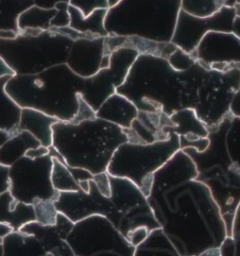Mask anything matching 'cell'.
<instances>
[{"label": "cell", "instance_id": "c3c4849f", "mask_svg": "<svg viewBox=\"0 0 240 256\" xmlns=\"http://www.w3.org/2000/svg\"><path fill=\"white\" fill-rule=\"evenodd\" d=\"M234 33H236L240 38V17H236L234 24Z\"/></svg>", "mask_w": 240, "mask_h": 256}, {"label": "cell", "instance_id": "ee69618b", "mask_svg": "<svg viewBox=\"0 0 240 256\" xmlns=\"http://www.w3.org/2000/svg\"><path fill=\"white\" fill-rule=\"evenodd\" d=\"M15 76L14 70L10 68L8 66L7 63L0 58V78L5 77V76Z\"/></svg>", "mask_w": 240, "mask_h": 256}, {"label": "cell", "instance_id": "f5cc1de1", "mask_svg": "<svg viewBox=\"0 0 240 256\" xmlns=\"http://www.w3.org/2000/svg\"><path fill=\"white\" fill-rule=\"evenodd\" d=\"M0 256H4V243L0 244Z\"/></svg>", "mask_w": 240, "mask_h": 256}, {"label": "cell", "instance_id": "f1b7e54d", "mask_svg": "<svg viewBox=\"0 0 240 256\" xmlns=\"http://www.w3.org/2000/svg\"><path fill=\"white\" fill-rule=\"evenodd\" d=\"M58 14V10L56 8H42L34 5L19 16V30H50L52 21Z\"/></svg>", "mask_w": 240, "mask_h": 256}, {"label": "cell", "instance_id": "f907efd6", "mask_svg": "<svg viewBox=\"0 0 240 256\" xmlns=\"http://www.w3.org/2000/svg\"><path fill=\"white\" fill-rule=\"evenodd\" d=\"M120 0H108V4H109V8L114 6L116 4H118Z\"/></svg>", "mask_w": 240, "mask_h": 256}, {"label": "cell", "instance_id": "d590c367", "mask_svg": "<svg viewBox=\"0 0 240 256\" xmlns=\"http://www.w3.org/2000/svg\"><path fill=\"white\" fill-rule=\"evenodd\" d=\"M70 5L80 10L84 16H88L97 8H109L108 0H70Z\"/></svg>", "mask_w": 240, "mask_h": 256}, {"label": "cell", "instance_id": "7c38bea8", "mask_svg": "<svg viewBox=\"0 0 240 256\" xmlns=\"http://www.w3.org/2000/svg\"><path fill=\"white\" fill-rule=\"evenodd\" d=\"M140 54L132 48H120L111 54L110 65L95 76L84 78L81 95L96 112L124 83L130 68Z\"/></svg>", "mask_w": 240, "mask_h": 256}, {"label": "cell", "instance_id": "484cf974", "mask_svg": "<svg viewBox=\"0 0 240 256\" xmlns=\"http://www.w3.org/2000/svg\"><path fill=\"white\" fill-rule=\"evenodd\" d=\"M134 256H182L160 227L150 232L148 238L138 245Z\"/></svg>", "mask_w": 240, "mask_h": 256}, {"label": "cell", "instance_id": "1f68e13d", "mask_svg": "<svg viewBox=\"0 0 240 256\" xmlns=\"http://www.w3.org/2000/svg\"><path fill=\"white\" fill-rule=\"evenodd\" d=\"M225 143L232 164L240 170V118L231 114L226 130Z\"/></svg>", "mask_w": 240, "mask_h": 256}, {"label": "cell", "instance_id": "74e56055", "mask_svg": "<svg viewBox=\"0 0 240 256\" xmlns=\"http://www.w3.org/2000/svg\"><path fill=\"white\" fill-rule=\"evenodd\" d=\"M93 180L96 183L98 190L102 192V196L110 197L111 196V182H110V174L104 172V173L98 174H94Z\"/></svg>", "mask_w": 240, "mask_h": 256}, {"label": "cell", "instance_id": "f6af8a7d", "mask_svg": "<svg viewBox=\"0 0 240 256\" xmlns=\"http://www.w3.org/2000/svg\"><path fill=\"white\" fill-rule=\"evenodd\" d=\"M14 232V228L10 224L5 222H0V238L4 240L5 238H7L8 236H10Z\"/></svg>", "mask_w": 240, "mask_h": 256}, {"label": "cell", "instance_id": "7bdbcfd3", "mask_svg": "<svg viewBox=\"0 0 240 256\" xmlns=\"http://www.w3.org/2000/svg\"><path fill=\"white\" fill-rule=\"evenodd\" d=\"M230 112L232 116L240 118V88L236 92V94L232 97L230 106Z\"/></svg>", "mask_w": 240, "mask_h": 256}, {"label": "cell", "instance_id": "277c9868", "mask_svg": "<svg viewBox=\"0 0 240 256\" xmlns=\"http://www.w3.org/2000/svg\"><path fill=\"white\" fill-rule=\"evenodd\" d=\"M52 130V146L68 164L92 174L107 172L114 152L128 142L123 128L98 118L79 123L58 121Z\"/></svg>", "mask_w": 240, "mask_h": 256}, {"label": "cell", "instance_id": "8fae6325", "mask_svg": "<svg viewBox=\"0 0 240 256\" xmlns=\"http://www.w3.org/2000/svg\"><path fill=\"white\" fill-rule=\"evenodd\" d=\"M52 157L49 153L42 158H20L10 167L8 192L16 200L34 204L40 201H56L60 192L51 180Z\"/></svg>", "mask_w": 240, "mask_h": 256}, {"label": "cell", "instance_id": "db71d44e", "mask_svg": "<svg viewBox=\"0 0 240 256\" xmlns=\"http://www.w3.org/2000/svg\"><path fill=\"white\" fill-rule=\"evenodd\" d=\"M47 256H51V254H47Z\"/></svg>", "mask_w": 240, "mask_h": 256}, {"label": "cell", "instance_id": "3957f363", "mask_svg": "<svg viewBox=\"0 0 240 256\" xmlns=\"http://www.w3.org/2000/svg\"><path fill=\"white\" fill-rule=\"evenodd\" d=\"M84 82V78L67 64H60L37 74H15L5 90L21 108L35 109L58 120L72 122L79 109Z\"/></svg>", "mask_w": 240, "mask_h": 256}, {"label": "cell", "instance_id": "d6a6232c", "mask_svg": "<svg viewBox=\"0 0 240 256\" xmlns=\"http://www.w3.org/2000/svg\"><path fill=\"white\" fill-rule=\"evenodd\" d=\"M220 256H240V204L232 220L231 234L220 247Z\"/></svg>", "mask_w": 240, "mask_h": 256}, {"label": "cell", "instance_id": "8d00e7d4", "mask_svg": "<svg viewBox=\"0 0 240 256\" xmlns=\"http://www.w3.org/2000/svg\"><path fill=\"white\" fill-rule=\"evenodd\" d=\"M96 118V112L92 109V107L84 100L81 95L80 98V104H79V109L78 112L76 114L74 120L72 121V123H79L82 121L88 120H93Z\"/></svg>", "mask_w": 240, "mask_h": 256}, {"label": "cell", "instance_id": "60d3db41", "mask_svg": "<svg viewBox=\"0 0 240 256\" xmlns=\"http://www.w3.org/2000/svg\"><path fill=\"white\" fill-rule=\"evenodd\" d=\"M49 153H50V148H47V146H44L42 144L36 148L30 150L26 152V156L30 158H42V157L47 156Z\"/></svg>", "mask_w": 240, "mask_h": 256}, {"label": "cell", "instance_id": "816d5d0a", "mask_svg": "<svg viewBox=\"0 0 240 256\" xmlns=\"http://www.w3.org/2000/svg\"><path fill=\"white\" fill-rule=\"evenodd\" d=\"M234 8H236V17H240V4H236V6H234Z\"/></svg>", "mask_w": 240, "mask_h": 256}, {"label": "cell", "instance_id": "7dc6e473", "mask_svg": "<svg viewBox=\"0 0 240 256\" xmlns=\"http://www.w3.org/2000/svg\"><path fill=\"white\" fill-rule=\"evenodd\" d=\"M10 136H12V134H10V132H4V130H0V146L7 141Z\"/></svg>", "mask_w": 240, "mask_h": 256}, {"label": "cell", "instance_id": "cb8c5ba5", "mask_svg": "<svg viewBox=\"0 0 240 256\" xmlns=\"http://www.w3.org/2000/svg\"><path fill=\"white\" fill-rule=\"evenodd\" d=\"M40 146H42V143L30 132L18 130L0 146V164L10 167L17 160L24 157L30 150Z\"/></svg>", "mask_w": 240, "mask_h": 256}, {"label": "cell", "instance_id": "4316f807", "mask_svg": "<svg viewBox=\"0 0 240 256\" xmlns=\"http://www.w3.org/2000/svg\"><path fill=\"white\" fill-rule=\"evenodd\" d=\"M4 256H47V252L34 236L14 232L4 238Z\"/></svg>", "mask_w": 240, "mask_h": 256}, {"label": "cell", "instance_id": "f546056e", "mask_svg": "<svg viewBox=\"0 0 240 256\" xmlns=\"http://www.w3.org/2000/svg\"><path fill=\"white\" fill-rule=\"evenodd\" d=\"M32 6L33 0H0V31H10L18 35L19 16Z\"/></svg>", "mask_w": 240, "mask_h": 256}, {"label": "cell", "instance_id": "5b68a950", "mask_svg": "<svg viewBox=\"0 0 240 256\" xmlns=\"http://www.w3.org/2000/svg\"><path fill=\"white\" fill-rule=\"evenodd\" d=\"M185 74L174 70L164 58L140 54L116 93L128 98L139 111L167 116L184 109Z\"/></svg>", "mask_w": 240, "mask_h": 256}, {"label": "cell", "instance_id": "6da1fadb", "mask_svg": "<svg viewBox=\"0 0 240 256\" xmlns=\"http://www.w3.org/2000/svg\"><path fill=\"white\" fill-rule=\"evenodd\" d=\"M196 176L192 158L180 150L154 174L146 197L158 226L182 256L220 248L228 236L218 204Z\"/></svg>", "mask_w": 240, "mask_h": 256}, {"label": "cell", "instance_id": "ab89813d", "mask_svg": "<svg viewBox=\"0 0 240 256\" xmlns=\"http://www.w3.org/2000/svg\"><path fill=\"white\" fill-rule=\"evenodd\" d=\"M10 188V167L0 164V194Z\"/></svg>", "mask_w": 240, "mask_h": 256}, {"label": "cell", "instance_id": "30bf717a", "mask_svg": "<svg viewBox=\"0 0 240 256\" xmlns=\"http://www.w3.org/2000/svg\"><path fill=\"white\" fill-rule=\"evenodd\" d=\"M66 240L75 256H134V246L108 218L100 215L75 222Z\"/></svg>", "mask_w": 240, "mask_h": 256}, {"label": "cell", "instance_id": "44dd1931", "mask_svg": "<svg viewBox=\"0 0 240 256\" xmlns=\"http://www.w3.org/2000/svg\"><path fill=\"white\" fill-rule=\"evenodd\" d=\"M139 110L128 98L114 93L96 111V118L108 121L122 128H130Z\"/></svg>", "mask_w": 240, "mask_h": 256}, {"label": "cell", "instance_id": "d6986e66", "mask_svg": "<svg viewBox=\"0 0 240 256\" xmlns=\"http://www.w3.org/2000/svg\"><path fill=\"white\" fill-rule=\"evenodd\" d=\"M50 154L52 157L51 180L54 188L58 192H77L80 190V182L93 180L94 174L88 171L68 166L52 146H50Z\"/></svg>", "mask_w": 240, "mask_h": 256}, {"label": "cell", "instance_id": "bcb514c9", "mask_svg": "<svg viewBox=\"0 0 240 256\" xmlns=\"http://www.w3.org/2000/svg\"><path fill=\"white\" fill-rule=\"evenodd\" d=\"M198 256H220V248H210Z\"/></svg>", "mask_w": 240, "mask_h": 256}, {"label": "cell", "instance_id": "2e32d148", "mask_svg": "<svg viewBox=\"0 0 240 256\" xmlns=\"http://www.w3.org/2000/svg\"><path fill=\"white\" fill-rule=\"evenodd\" d=\"M105 38H80L72 42L66 62L68 68L82 78L95 76L102 70Z\"/></svg>", "mask_w": 240, "mask_h": 256}, {"label": "cell", "instance_id": "7a4b0ae2", "mask_svg": "<svg viewBox=\"0 0 240 256\" xmlns=\"http://www.w3.org/2000/svg\"><path fill=\"white\" fill-rule=\"evenodd\" d=\"M111 196H102L93 180L88 192H60L54 206L74 222L90 216L100 215L109 220L126 238L138 228L146 227L150 232L160 228L146 196L134 182L110 174Z\"/></svg>", "mask_w": 240, "mask_h": 256}, {"label": "cell", "instance_id": "ffe728a7", "mask_svg": "<svg viewBox=\"0 0 240 256\" xmlns=\"http://www.w3.org/2000/svg\"><path fill=\"white\" fill-rule=\"evenodd\" d=\"M120 48H132L139 54H152L168 60L178 48L172 42H158L139 37L108 36L105 38L104 56L111 54Z\"/></svg>", "mask_w": 240, "mask_h": 256}, {"label": "cell", "instance_id": "681fc988", "mask_svg": "<svg viewBox=\"0 0 240 256\" xmlns=\"http://www.w3.org/2000/svg\"><path fill=\"white\" fill-rule=\"evenodd\" d=\"M236 4H240V0H224V6L234 7Z\"/></svg>", "mask_w": 240, "mask_h": 256}, {"label": "cell", "instance_id": "603a6c76", "mask_svg": "<svg viewBox=\"0 0 240 256\" xmlns=\"http://www.w3.org/2000/svg\"><path fill=\"white\" fill-rule=\"evenodd\" d=\"M36 220L34 206L16 200L8 190L0 194V222L12 226L14 232H20L24 226Z\"/></svg>", "mask_w": 240, "mask_h": 256}, {"label": "cell", "instance_id": "d4e9b609", "mask_svg": "<svg viewBox=\"0 0 240 256\" xmlns=\"http://www.w3.org/2000/svg\"><path fill=\"white\" fill-rule=\"evenodd\" d=\"M108 8H97L88 16H84L82 12L70 5V28L75 30L93 34L98 37H108L109 34L105 30V17Z\"/></svg>", "mask_w": 240, "mask_h": 256}, {"label": "cell", "instance_id": "4fadbf2b", "mask_svg": "<svg viewBox=\"0 0 240 256\" xmlns=\"http://www.w3.org/2000/svg\"><path fill=\"white\" fill-rule=\"evenodd\" d=\"M236 18L234 7L224 6L216 14L208 18L190 16L180 10L171 42L188 54L194 53L208 32H234Z\"/></svg>", "mask_w": 240, "mask_h": 256}, {"label": "cell", "instance_id": "b9f144b4", "mask_svg": "<svg viewBox=\"0 0 240 256\" xmlns=\"http://www.w3.org/2000/svg\"><path fill=\"white\" fill-rule=\"evenodd\" d=\"M34 5L42 8H56V4L60 2L70 3V0H33Z\"/></svg>", "mask_w": 240, "mask_h": 256}, {"label": "cell", "instance_id": "9a60e30c", "mask_svg": "<svg viewBox=\"0 0 240 256\" xmlns=\"http://www.w3.org/2000/svg\"><path fill=\"white\" fill-rule=\"evenodd\" d=\"M74 226V222L58 212L54 224L44 226L35 220L24 226L20 232L34 236L45 252L51 256H75L66 240Z\"/></svg>", "mask_w": 240, "mask_h": 256}, {"label": "cell", "instance_id": "ba28073f", "mask_svg": "<svg viewBox=\"0 0 240 256\" xmlns=\"http://www.w3.org/2000/svg\"><path fill=\"white\" fill-rule=\"evenodd\" d=\"M72 40L52 30L0 38V58L18 76H32L66 64Z\"/></svg>", "mask_w": 240, "mask_h": 256}, {"label": "cell", "instance_id": "5bb4252c", "mask_svg": "<svg viewBox=\"0 0 240 256\" xmlns=\"http://www.w3.org/2000/svg\"><path fill=\"white\" fill-rule=\"evenodd\" d=\"M192 54L201 65L240 63V38L234 32H208Z\"/></svg>", "mask_w": 240, "mask_h": 256}, {"label": "cell", "instance_id": "f35d334b", "mask_svg": "<svg viewBox=\"0 0 240 256\" xmlns=\"http://www.w3.org/2000/svg\"><path fill=\"white\" fill-rule=\"evenodd\" d=\"M150 233V231L148 228L141 227V228H138V229H136L134 231L128 234L127 240L132 246H134L136 248L138 245H140L142 241L148 238Z\"/></svg>", "mask_w": 240, "mask_h": 256}, {"label": "cell", "instance_id": "9c48e42d", "mask_svg": "<svg viewBox=\"0 0 240 256\" xmlns=\"http://www.w3.org/2000/svg\"><path fill=\"white\" fill-rule=\"evenodd\" d=\"M180 150V136L174 132L169 139L156 143L122 144L114 152L107 173L134 182L148 197L154 174Z\"/></svg>", "mask_w": 240, "mask_h": 256}, {"label": "cell", "instance_id": "83f0119b", "mask_svg": "<svg viewBox=\"0 0 240 256\" xmlns=\"http://www.w3.org/2000/svg\"><path fill=\"white\" fill-rule=\"evenodd\" d=\"M12 76L0 78V130L10 134L17 132L22 108L6 92V84Z\"/></svg>", "mask_w": 240, "mask_h": 256}, {"label": "cell", "instance_id": "ac0fdd59", "mask_svg": "<svg viewBox=\"0 0 240 256\" xmlns=\"http://www.w3.org/2000/svg\"><path fill=\"white\" fill-rule=\"evenodd\" d=\"M174 127L167 128L168 132L180 136V148H188L202 152L210 146L208 128L200 120L194 109L185 108L170 116Z\"/></svg>", "mask_w": 240, "mask_h": 256}, {"label": "cell", "instance_id": "836d02e7", "mask_svg": "<svg viewBox=\"0 0 240 256\" xmlns=\"http://www.w3.org/2000/svg\"><path fill=\"white\" fill-rule=\"evenodd\" d=\"M33 206L36 215V222L44 226H52L56 222L58 211L54 201H40L34 204Z\"/></svg>", "mask_w": 240, "mask_h": 256}, {"label": "cell", "instance_id": "e0dca14e", "mask_svg": "<svg viewBox=\"0 0 240 256\" xmlns=\"http://www.w3.org/2000/svg\"><path fill=\"white\" fill-rule=\"evenodd\" d=\"M172 127L174 123L166 114L139 111L130 128L123 130L128 142L148 144L169 139L171 132H167V128Z\"/></svg>", "mask_w": 240, "mask_h": 256}, {"label": "cell", "instance_id": "4dcf8cb0", "mask_svg": "<svg viewBox=\"0 0 240 256\" xmlns=\"http://www.w3.org/2000/svg\"><path fill=\"white\" fill-rule=\"evenodd\" d=\"M224 7V0H181L180 10L190 16L208 18Z\"/></svg>", "mask_w": 240, "mask_h": 256}, {"label": "cell", "instance_id": "8992f818", "mask_svg": "<svg viewBox=\"0 0 240 256\" xmlns=\"http://www.w3.org/2000/svg\"><path fill=\"white\" fill-rule=\"evenodd\" d=\"M231 114H228L218 125L208 128L210 144L206 150L199 152L190 148L182 150L194 162L196 180L210 188L224 220L228 236L240 204V170L232 164L225 143Z\"/></svg>", "mask_w": 240, "mask_h": 256}, {"label": "cell", "instance_id": "7402d4cb", "mask_svg": "<svg viewBox=\"0 0 240 256\" xmlns=\"http://www.w3.org/2000/svg\"><path fill=\"white\" fill-rule=\"evenodd\" d=\"M56 118L38 110L22 108L18 130H26L35 136L42 146L50 148L52 144V125L58 122Z\"/></svg>", "mask_w": 240, "mask_h": 256}, {"label": "cell", "instance_id": "e575fe53", "mask_svg": "<svg viewBox=\"0 0 240 256\" xmlns=\"http://www.w3.org/2000/svg\"><path fill=\"white\" fill-rule=\"evenodd\" d=\"M170 66L172 67L174 70L183 72H186L188 70L192 68L197 62L196 58L192 54H188L187 52L183 51L180 48H176V51L169 56L167 60Z\"/></svg>", "mask_w": 240, "mask_h": 256}, {"label": "cell", "instance_id": "52a82bcc", "mask_svg": "<svg viewBox=\"0 0 240 256\" xmlns=\"http://www.w3.org/2000/svg\"><path fill=\"white\" fill-rule=\"evenodd\" d=\"M181 0H120L107 10L105 30L109 36L139 37L171 42Z\"/></svg>", "mask_w": 240, "mask_h": 256}]
</instances>
